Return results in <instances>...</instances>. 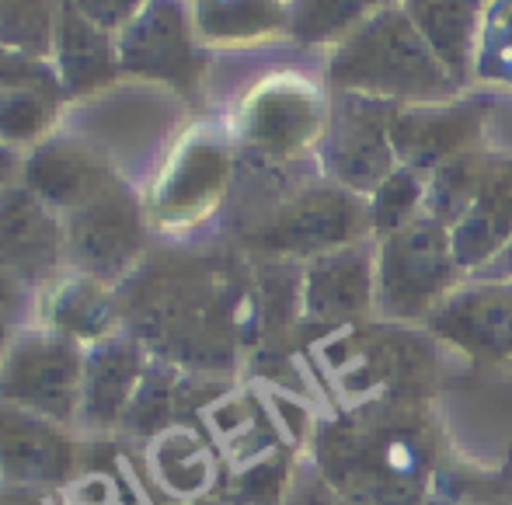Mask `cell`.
Returning a JSON list of instances; mask_svg holds the SVG:
<instances>
[{
    "label": "cell",
    "instance_id": "obj_3",
    "mask_svg": "<svg viewBox=\"0 0 512 505\" xmlns=\"http://www.w3.org/2000/svg\"><path fill=\"white\" fill-rule=\"evenodd\" d=\"M391 101L335 91V108L324 126V164L342 189L377 192L398 168L391 143Z\"/></svg>",
    "mask_w": 512,
    "mask_h": 505
},
{
    "label": "cell",
    "instance_id": "obj_34",
    "mask_svg": "<svg viewBox=\"0 0 512 505\" xmlns=\"http://www.w3.org/2000/svg\"><path fill=\"white\" fill-rule=\"evenodd\" d=\"M0 505H42L39 502V495H32V492H25V488H14V492H7V495H0Z\"/></svg>",
    "mask_w": 512,
    "mask_h": 505
},
{
    "label": "cell",
    "instance_id": "obj_1",
    "mask_svg": "<svg viewBox=\"0 0 512 505\" xmlns=\"http://www.w3.org/2000/svg\"><path fill=\"white\" fill-rule=\"evenodd\" d=\"M328 84L391 105H439L460 91L401 4L380 7L349 39L338 42L328 63Z\"/></svg>",
    "mask_w": 512,
    "mask_h": 505
},
{
    "label": "cell",
    "instance_id": "obj_14",
    "mask_svg": "<svg viewBox=\"0 0 512 505\" xmlns=\"http://www.w3.org/2000/svg\"><path fill=\"white\" fill-rule=\"evenodd\" d=\"M401 7L425 46L464 91L478 67L481 21H485L488 0H401Z\"/></svg>",
    "mask_w": 512,
    "mask_h": 505
},
{
    "label": "cell",
    "instance_id": "obj_31",
    "mask_svg": "<svg viewBox=\"0 0 512 505\" xmlns=\"http://www.w3.org/2000/svg\"><path fill=\"white\" fill-rule=\"evenodd\" d=\"M70 4L105 32H122L147 0H70Z\"/></svg>",
    "mask_w": 512,
    "mask_h": 505
},
{
    "label": "cell",
    "instance_id": "obj_18",
    "mask_svg": "<svg viewBox=\"0 0 512 505\" xmlns=\"http://www.w3.org/2000/svg\"><path fill=\"white\" fill-rule=\"evenodd\" d=\"M143 384V356L126 338H108L91 352L84 363L81 384V411L91 425H112L119 415H126L133 394Z\"/></svg>",
    "mask_w": 512,
    "mask_h": 505
},
{
    "label": "cell",
    "instance_id": "obj_7",
    "mask_svg": "<svg viewBox=\"0 0 512 505\" xmlns=\"http://www.w3.org/2000/svg\"><path fill=\"white\" fill-rule=\"evenodd\" d=\"M492 101H439V105H398L391 119V143L398 164L415 171H436L446 161L478 150L485 140Z\"/></svg>",
    "mask_w": 512,
    "mask_h": 505
},
{
    "label": "cell",
    "instance_id": "obj_4",
    "mask_svg": "<svg viewBox=\"0 0 512 505\" xmlns=\"http://www.w3.org/2000/svg\"><path fill=\"white\" fill-rule=\"evenodd\" d=\"M84 359L74 338L28 335L0 363V404L67 422L81 408Z\"/></svg>",
    "mask_w": 512,
    "mask_h": 505
},
{
    "label": "cell",
    "instance_id": "obj_35",
    "mask_svg": "<svg viewBox=\"0 0 512 505\" xmlns=\"http://www.w3.org/2000/svg\"><path fill=\"white\" fill-rule=\"evenodd\" d=\"M485 272H492V276H512V244L502 251L499 258H495V262L485 265Z\"/></svg>",
    "mask_w": 512,
    "mask_h": 505
},
{
    "label": "cell",
    "instance_id": "obj_12",
    "mask_svg": "<svg viewBox=\"0 0 512 505\" xmlns=\"http://www.w3.org/2000/svg\"><path fill=\"white\" fill-rule=\"evenodd\" d=\"M324 129L321 98L300 81H272L244 108V136L265 154H297Z\"/></svg>",
    "mask_w": 512,
    "mask_h": 505
},
{
    "label": "cell",
    "instance_id": "obj_33",
    "mask_svg": "<svg viewBox=\"0 0 512 505\" xmlns=\"http://www.w3.org/2000/svg\"><path fill=\"white\" fill-rule=\"evenodd\" d=\"M14 297H18V283H14L11 272L0 265V307H7V303H14Z\"/></svg>",
    "mask_w": 512,
    "mask_h": 505
},
{
    "label": "cell",
    "instance_id": "obj_36",
    "mask_svg": "<svg viewBox=\"0 0 512 505\" xmlns=\"http://www.w3.org/2000/svg\"><path fill=\"white\" fill-rule=\"evenodd\" d=\"M11 154H7L4 147H0V189H4V178H7V171H11Z\"/></svg>",
    "mask_w": 512,
    "mask_h": 505
},
{
    "label": "cell",
    "instance_id": "obj_21",
    "mask_svg": "<svg viewBox=\"0 0 512 505\" xmlns=\"http://www.w3.org/2000/svg\"><path fill=\"white\" fill-rule=\"evenodd\" d=\"M380 7L387 0H290V35L304 46H338Z\"/></svg>",
    "mask_w": 512,
    "mask_h": 505
},
{
    "label": "cell",
    "instance_id": "obj_32",
    "mask_svg": "<svg viewBox=\"0 0 512 505\" xmlns=\"http://www.w3.org/2000/svg\"><path fill=\"white\" fill-rule=\"evenodd\" d=\"M488 140L495 143L499 150H512V105H488V122H485Z\"/></svg>",
    "mask_w": 512,
    "mask_h": 505
},
{
    "label": "cell",
    "instance_id": "obj_24",
    "mask_svg": "<svg viewBox=\"0 0 512 505\" xmlns=\"http://www.w3.org/2000/svg\"><path fill=\"white\" fill-rule=\"evenodd\" d=\"M60 0H0V46L46 56L56 39Z\"/></svg>",
    "mask_w": 512,
    "mask_h": 505
},
{
    "label": "cell",
    "instance_id": "obj_15",
    "mask_svg": "<svg viewBox=\"0 0 512 505\" xmlns=\"http://www.w3.org/2000/svg\"><path fill=\"white\" fill-rule=\"evenodd\" d=\"M453 255L464 269H485L512 244V157H492L478 196L450 230Z\"/></svg>",
    "mask_w": 512,
    "mask_h": 505
},
{
    "label": "cell",
    "instance_id": "obj_2",
    "mask_svg": "<svg viewBox=\"0 0 512 505\" xmlns=\"http://www.w3.org/2000/svg\"><path fill=\"white\" fill-rule=\"evenodd\" d=\"M450 227L418 213L377 251V303L387 317H422L446 300L457 279Z\"/></svg>",
    "mask_w": 512,
    "mask_h": 505
},
{
    "label": "cell",
    "instance_id": "obj_29",
    "mask_svg": "<svg viewBox=\"0 0 512 505\" xmlns=\"http://www.w3.org/2000/svg\"><path fill=\"white\" fill-rule=\"evenodd\" d=\"M171 411V387L161 377H147L126 408V425L136 432H154Z\"/></svg>",
    "mask_w": 512,
    "mask_h": 505
},
{
    "label": "cell",
    "instance_id": "obj_27",
    "mask_svg": "<svg viewBox=\"0 0 512 505\" xmlns=\"http://www.w3.org/2000/svg\"><path fill=\"white\" fill-rule=\"evenodd\" d=\"M53 112L56 98L39 95V91H0V140H35L53 122Z\"/></svg>",
    "mask_w": 512,
    "mask_h": 505
},
{
    "label": "cell",
    "instance_id": "obj_20",
    "mask_svg": "<svg viewBox=\"0 0 512 505\" xmlns=\"http://www.w3.org/2000/svg\"><path fill=\"white\" fill-rule=\"evenodd\" d=\"M192 21L209 42H251L290 32V7L283 0H196Z\"/></svg>",
    "mask_w": 512,
    "mask_h": 505
},
{
    "label": "cell",
    "instance_id": "obj_26",
    "mask_svg": "<svg viewBox=\"0 0 512 505\" xmlns=\"http://www.w3.org/2000/svg\"><path fill=\"white\" fill-rule=\"evenodd\" d=\"M474 77L512 88V0H488Z\"/></svg>",
    "mask_w": 512,
    "mask_h": 505
},
{
    "label": "cell",
    "instance_id": "obj_13",
    "mask_svg": "<svg viewBox=\"0 0 512 505\" xmlns=\"http://www.w3.org/2000/svg\"><path fill=\"white\" fill-rule=\"evenodd\" d=\"M377 293V258L366 244L317 255L307 269L304 307L314 321H352L370 307Z\"/></svg>",
    "mask_w": 512,
    "mask_h": 505
},
{
    "label": "cell",
    "instance_id": "obj_30",
    "mask_svg": "<svg viewBox=\"0 0 512 505\" xmlns=\"http://www.w3.org/2000/svg\"><path fill=\"white\" fill-rule=\"evenodd\" d=\"M283 481H286L283 464H262L237 478L234 499L241 505H276L279 495H283Z\"/></svg>",
    "mask_w": 512,
    "mask_h": 505
},
{
    "label": "cell",
    "instance_id": "obj_25",
    "mask_svg": "<svg viewBox=\"0 0 512 505\" xmlns=\"http://www.w3.org/2000/svg\"><path fill=\"white\" fill-rule=\"evenodd\" d=\"M425 189H429V182H425L422 171L398 164V168H394V175L387 178L377 192H373V199H370V227L377 230L380 237L401 230L405 223L415 220L418 213H425V209H422L425 206Z\"/></svg>",
    "mask_w": 512,
    "mask_h": 505
},
{
    "label": "cell",
    "instance_id": "obj_19",
    "mask_svg": "<svg viewBox=\"0 0 512 505\" xmlns=\"http://www.w3.org/2000/svg\"><path fill=\"white\" fill-rule=\"evenodd\" d=\"M227 182V154L220 143L199 140L185 147L161 185H157L154 206L164 216H192L220 196Z\"/></svg>",
    "mask_w": 512,
    "mask_h": 505
},
{
    "label": "cell",
    "instance_id": "obj_37",
    "mask_svg": "<svg viewBox=\"0 0 512 505\" xmlns=\"http://www.w3.org/2000/svg\"><path fill=\"white\" fill-rule=\"evenodd\" d=\"M4 335H7V328H4V317H0V345H4Z\"/></svg>",
    "mask_w": 512,
    "mask_h": 505
},
{
    "label": "cell",
    "instance_id": "obj_5",
    "mask_svg": "<svg viewBox=\"0 0 512 505\" xmlns=\"http://www.w3.org/2000/svg\"><path fill=\"white\" fill-rule=\"evenodd\" d=\"M192 25L196 21L189 18L182 0H147L119 32V70L164 81L192 95L203 77V56L192 39Z\"/></svg>",
    "mask_w": 512,
    "mask_h": 505
},
{
    "label": "cell",
    "instance_id": "obj_8",
    "mask_svg": "<svg viewBox=\"0 0 512 505\" xmlns=\"http://www.w3.org/2000/svg\"><path fill=\"white\" fill-rule=\"evenodd\" d=\"M63 244L88 279L105 283V279L122 276L143 244L140 209L122 189L105 192L102 199L88 202L67 216Z\"/></svg>",
    "mask_w": 512,
    "mask_h": 505
},
{
    "label": "cell",
    "instance_id": "obj_11",
    "mask_svg": "<svg viewBox=\"0 0 512 505\" xmlns=\"http://www.w3.org/2000/svg\"><path fill=\"white\" fill-rule=\"evenodd\" d=\"M429 324L446 342L471 356L506 359L512 356V286L481 283L446 297L429 314Z\"/></svg>",
    "mask_w": 512,
    "mask_h": 505
},
{
    "label": "cell",
    "instance_id": "obj_22",
    "mask_svg": "<svg viewBox=\"0 0 512 505\" xmlns=\"http://www.w3.org/2000/svg\"><path fill=\"white\" fill-rule=\"evenodd\" d=\"M488 164H492V157L485 150H467V154L453 157L443 168L432 171L429 189H425V213L436 216L443 227H457L478 196L481 182H485Z\"/></svg>",
    "mask_w": 512,
    "mask_h": 505
},
{
    "label": "cell",
    "instance_id": "obj_6",
    "mask_svg": "<svg viewBox=\"0 0 512 505\" xmlns=\"http://www.w3.org/2000/svg\"><path fill=\"white\" fill-rule=\"evenodd\" d=\"M370 230V206L349 189H310L286 202L255 234V244L272 255H328L349 248Z\"/></svg>",
    "mask_w": 512,
    "mask_h": 505
},
{
    "label": "cell",
    "instance_id": "obj_16",
    "mask_svg": "<svg viewBox=\"0 0 512 505\" xmlns=\"http://www.w3.org/2000/svg\"><path fill=\"white\" fill-rule=\"evenodd\" d=\"M25 185L46 206L70 209V213L119 189L105 164L74 143H42L25 161Z\"/></svg>",
    "mask_w": 512,
    "mask_h": 505
},
{
    "label": "cell",
    "instance_id": "obj_17",
    "mask_svg": "<svg viewBox=\"0 0 512 505\" xmlns=\"http://www.w3.org/2000/svg\"><path fill=\"white\" fill-rule=\"evenodd\" d=\"M53 56L56 77H60V88L67 95L98 91L119 74V53H115L112 32L84 18L70 0H60V11H56Z\"/></svg>",
    "mask_w": 512,
    "mask_h": 505
},
{
    "label": "cell",
    "instance_id": "obj_23",
    "mask_svg": "<svg viewBox=\"0 0 512 505\" xmlns=\"http://www.w3.org/2000/svg\"><path fill=\"white\" fill-rule=\"evenodd\" d=\"M49 321H53L56 335L63 338H98L112 328L115 307L98 279L81 276L56 293Z\"/></svg>",
    "mask_w": 512,
    "mask_h": 505
},
{
    "label": "cell",
    "instance_id": "obj_28",
    "mask_svg": "<svg viewBox=\"0 0 512 505\" xmlns=\"http://www.w3.org/2000/svg\"><path fill=\"white\" fill-rule=\"evenodd\" d=\"M0 91H39V95L60 98L63 88L56 70L42 56L0 46Z\"/></svg>",
    "mask_w": 512,
    "mask_h": 505
},
{
    "label": "cell",
    "instance_id": "obj_9",
    "mask_svg": "<svg viewBox=\"0 0 512 505\" xmlns=\"http://www.w3.org/2000/svg\"><path fill=\"white\" fill-rule=\"evenodd\" d=\"M63 251V227L28 185L0 189V265L14 279H46Z\"/></svg>",
    "mask_w": 512,
    "mask_h": 505
},
{
    "label": "cell",
    "instance_id": "obj_10",
    "mask_svg": "<svg viewBox=\"0 0 512 505\" xmlns=\"http://www.w3.org/2000/svg\"><path fill=\"white\" fill-rule=\"evenodd\" d=\"M74 471V443L35 411L0 404V474L14 485H56Z\"/></svg>",
    "mask_w": 512,
    "mask_h": 505
}]
</instances>
